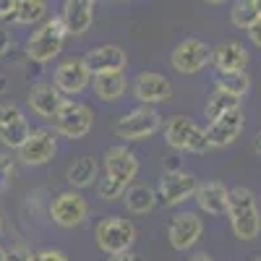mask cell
<instances>
[{"label": "cell", "mask_w": 261, "mask_h": 261, "mask_svg": "<svg viewBox=\"0 0 261 261\" xmlns=\"http://www.w3.org/2000/svg\"><path fill=\"white\" fill-rule=\"evenodd\" d=\"M32 261H68V256L58 248H42L32 253Z\"/></svg>", "instance_id": "obj_32"}, {"label": "cell", "mask_w": 261, "mask_h": 261, "mask_svg": "<svg viewBox=\"0 0 261 261\" xmlns=\"http://www.w3.org/2000/svg\"><path fill=\"white\" fill-rule=\"evenodd\" d=\"M123 204L130 214H149L157 204V193L146 183H130L123 193Z\"/></svg>", "instance_id": "obj_21"}, {"label": "cell", "mask_w": 261, "mask_h": 261, "mask_svg": "<svg viewBox=\"0 0 261 261\" xmlns=\"http://www.w3.org/2000/svg\"><path fill=\"white\" fill-rule=\"evenodd\" d=\"M160 128H162V115L157 113V107H146V105L134 107V110H128L123 118L113 123L115 136H120L123 141H144L154 136Z\"/></svg>", "instance_id": "obj_5"}, {"label": "cell", "mask_w": 261, "mask_h": 261, "mask_svg": "<svg viewBox=\"0 0 261 261\" xmlns=\"http://www.w3.org/2000/svg\"><path fill=\"white\" fill-rule=\"evenodd\" d=\"M60 21L65 27V34L84 37L94 24V3L92 0H68V3H63Z\"/></svg>", "instance_id": "obj_18"}, {"label": "cell", "mask_w": 261, "mask_h": 261, "mask_svg": "<svg viewBox=\"0 0 261 261\" xmlns=\"http://www.w3.org/2000/svg\"><path fill=\"white\" fill-rule=\"evenodd\" d=\"M256 11H258V16H261V0H256Z\"/></svg>", "instance_id": "obj_43"}, {"label": "cell", "mask_w": 261, "mask_h": 261, "mask_svg": "<svg viewBox=\"0 0 261 261\" xmlns=\"http://www.w3.org/2000/svg\"><path fill=\"white\" fill-rule=\"evenodd\" d=\"M105 175L128 188L139 175V157L128 146H110L105 151Z\"/></svg>", "instance_id": "obj_15"}, {"label": "cell", "mask_w": 261, "mask_h": 261, "mask_svg": "<svg viewBox=\"0 0 261 261\" xmlns=\"http://www.w3.org/2000/svg\"><path fill=\"white\" fill-rule=\"evenodd\" d=\"M128 89V79L125 73H107V76H97L94 79V94L102 102H115L125 94Z\"/></svg>", "instance_id": "obj_24"}, {"label": "cell", "mask_w": 261, "mask_h": 261, "mask_svg": "<svg viewBox=\"0 0 261 261\" xmlns=\"http://www.w3.org/2000/svg\"><path fill=\"white\" fill-rule=\"evenodd\" d=\"M214 86H217V92H225V94H232L238 99H243L251 89V76L246 71H241V73H220L214 79Z\"/></svg>", "instance_id": "obj_27"}, {"label": "cell", "mask_w": 261, "mask_h": 261, "mask_svg": "<svg viewBox=\"0 0 261 261\" xmlns=\"http://www.w3.org/2000/svg\"><path fill=\"white\" fill-rule=\"evenodd\" d=\"M50 217L58 227H79L89 220V201L79 191H60L50 201Z\"/></svg>", "instance_id": "obj_8"}, {"label": "cell", "mask_w": 261, "mask_h": 261, "mask_svg": "<svg viewBox=\"0 0 261 261\" xmlns=\"http://www.w3.org/2000/svg\"><path fill=\"white\" fill-rule=\"evenodd\" d=\"M32 130L34 128L29 125L27 118H18L13 123H6V125H0V144H3L6 149H21L29 141Z\"/></svg>", "instance_id": "obj_25"}, {"label": "cell", "mask_w": 261, "mask_h": 261, "mask_svg": "<svg viewBox=\"0 0 261 261\" xmlns=\"http://www.w3.org/2000/svg\"><path fill=\"white\" fill-rule=\"evenodd\" d=\"M258 18H261V16H258V11H256V0H238V3H232L230 21H232L235 29L248 32Z\"/></svg>", "instance_id": "obj_28"}, {"label": "cell", "mask_w": 261, "mask_h": 261, "mask_svg": "<svg viewBox=\"0 0 261 261\" xmlns=\"http://www.w3.org/2000/svg\"><path fill=\"white\" fill-rule=\"evenodd\" d=\"M13 3L16 0H0V18H8L13 13Z\"/></svg>", "instance_id": "obj_37"}, {"label": "cell", "mask_w": 261, "mask_h": 261, "mask_svg": "<svg viewBox=\"0 0 261 261\" xmlns=\"http://www.w3.org/2000/svg\"><path fill=\"white\" fill-rule=\"evenodd\" d=\"M107 261H141L134 251H125V253H115V256H107Z\"/></svg>", "instance_id": "obj_36"}, {"label": "cell", "mask_w": 261, "mask_h": 261, "mask_svg": "<svg viewBox=\"0 0 261 261\" xmlns=\"http://www.w3.org/2000/svg\"><path fill=\"white\" fill-rule=\"evenodd\" d=\"M84 63L89 68V73L97 79L107 73H123L128 58H125V50L118 45H97L84 55Z\"/></svg>", "instance_id": "obj_14"}, {"label": "cell", "mask_w": 261, "mask_h": 261, "mask_svg": "<svg viewBox=\"0 0 261 261\" xmlns=\"http://www.w3.org/2000/svg\"><path fill=\"white\" fill-rule=\"evenodd\" d=\"M97 193H99V199H102V201H115V199H123L125 186L105 175V178L97 180Z\"/></svg>", "instance_id": "obj_29"}, {"label": "cell", "mask_w": 261, "mask_h": 261, "mask_svg": "<svg viewBox=\"0 0 261 261\" xmlns=\"http://www.w3.org/2000/svg\"><path fill=\"white\" fill-rule=\"evenodd\" d=\"M227 220H230V230L238 241L253 243L261 235V209L251 188L246 186H235L230 188L227 196Z\"/></svg>", "instance_id": "obj_1"}, {"label": "cell", "mask_w": 261, "mask_h": 261, "mask_svg": "<svg viewBox=\"0 0 261 261\" xmlns=\"http://www.w3.org/2000/svg\"><path fill=\"white\" fill-rule=\"evenodd\" d=\"M94 241L107 256L125 253L136 243V225L130 220H125V217L110 214L105 220H99V225L94 230Z\"/></svg>", "instance_id": "obj_3"}, {"label": "cell", "mask_w": 261, "mask_h": 261, "mask_svg": "<svg viewBox=\"0 0 261 261\" xmlns=\"http://www.w3.org/2000/svg\"><path fill=\"white\" fill-rule=\"evenodd\" d=\"M58 154V136L50 128H34L29 141L18 149V160L29 167H42Z\"/></svg>", "instance_id": "obj_11"}, {"label": "cell", "mask_w": 261, "mask_h": 261, "mask_svg": "<svg viewBox=\"0 0 261 261\" xmlns=\"http://www.w3.org/2000/svg\"><path fill=\"white\" fill-rule=\"evenodd\" d=\"M3 258H6V248H3V246H0V261H3Z\"/></svg>", "instance_id": "obj_42"}, {"label": "cell", "mask_w": 261, "mask_h": 261, "mask_svg": "<svg viewBox=\"0 0 261 261\" xmlns=\"http://www.w3.org/2000/svg\"><path fill=\"white\" fill-rule=\"evenodd\" d=\"M241 102H243V99H238V97H232V94L214 92V94L206 99V105H204V115H206L209 123H214V120H220L222 115H227V113H232V110H241Z\"/></svg>", "instance_id": "obj_26"}, {"label": "cell", "mask_w": 261, "mask_h": 261, "mask_svg": "<svg viewBox=\"0 0 261 261\" xmlns=\"http://www.w3.org/2000/svg\"><path fill=\"white\" fill-rule=\"evenodd\" d=\"M134 97L146 105V107H157L162 102H170L172 99V84L167 76L162 73H154V71H144L136 76L134 81Z\"/></svg>", "instance_id": "obj_12"}, {"label": "cell", "mask_w": 261, "mask_h": 261, "mask_svg": "<svg viewBox=\"0 0 261 261\" xmlns=\"http://www.w3.org/2000/svg\"><path fill=\"white\" fill-rule=\"evenodd\" d=\"M209 63H212V47L204 39H196V37H186L183 42H178L170 55V65L183 76H193L204 71Z\"/></svg>", "instance_id": "obj_7"}, {"label": "cell", "mask_w": 261, "mask_h": 261, "mask_svg": "<svg viewBox=\"0 0 261 261\" xmlns=\"http://www.w3.org/2000/svg\"><path fill=\"white\" fill-rule=\"evenodd\" d=\"M253 151H256V154L261 157V130H258V134L253 136Z\"/></svg>", "instance_id": "obj_38"}, {"label": "cell", "mask_w": 261, "mask_h": 261, "mask_svg": "<svg viewBox=\"0 0 261 261\" xmlns=\"http://www.w3.org/2000/svg\"><path fill=\"white\" fill-rule=\"evenodd\" d=\"M3 261H32V253L24 246H13L11 251H6V258Z\"/></svg>", "instance_id": "obj_33"}, {"label": "cell", "mask_w": 261, "mask_h": 261, "mask_svg": "<svg viewBox=\"0 0 261 261\" xmlns=\"http://www.w3.org/2000/svg\"><path fill=\"white\" fill-rule=\"evenodd\" d=\"M6 89V76H0V92Z\"/></svg>", "instance_id": "obj_41"}, {"label": "cell", "mask_w": 261, "mask_h": 261, "mask_svg": "<svg viewBox=\"0 0 261 261\" xmlns=\"http://www.w3.org/2000/svg\"><path fill=\"white\" fill-rule=\"evenodd\" d=\"M94 128V113L89 105L76 102V99H65V105L60 107V113L55 118V130L60 136L79 141L84 136H89V130Z\"/></svg>", "instance_id": "obj_6"}, {"label": "cell", "mask_w": 261, "mask_h": 261, "mask_svg": "<svg viewBox=\"0 0 261 261\" xmlns=\"http://www.w3.org/2000/svg\"><path fill=\"white\" fill-rule=\"evenodd\" d=\"M246 125V118H243V110H232L227 115H222L220 120L209 123L204 130H206V139H209V146L217 149V146H230L238 136H241V130Z\"/></svg>", "instance_id": "obj_19"}, {"label": "cell", "mask_w": 261, "mask_h": 261, "mask_svg": "<svg viewBox=\"0 0 261 261\" xmlns=\"http://www.w3.org/2000/svg\"><path fill=\"white\" fill-rule=\"evenodd\" d=\"M65 27H63V21L60 16H53L47 21H42V24L29 34L27 39V55L29 60L34 63H50L60 55L63 50V42H65Z\"/></svg>", "instance_id": "obj_2"}, {"label": "cell", "mask_w": 261, "mask_h": 261, "mask_svg": "<svg viewBox=\"0 0 261 261\" xmlns=\"http://www.w3.org/2000/svg\"><path fill=\"white\" fill-rule=\"evenodd\" d=\"M6 232V217H3V212H0V235Z\"/></svg>", "instance_id": "obj_40"}, {"label": "cell", "mask_w": 261, "mask_h": 261, "mask_svg": "<svg viewBox=\"0 0 261 261\" xmlns=\"http://www.w3.org/2000/svg\"><path fill=\"white\" fill-rule=\"evenodd\" d=\"M45 13H47V3H42V0H16L8 21L21 24V27H32L45 18Z\"/></svg>", "instance_id": "obj_23"}, {"label": "cell", "mask_w": 261, "mask_h": 261, "mask_svg": "<svg viewBox=\"0 0 261 261\" xmlns=\"http://www.w3.org/2000/svg\"><path fill=\"white\" fill-rule=\"evenodd\" d=\"M246 34H248V39L253 42L256 47H261V18L256 21V24H253V27H251V29H248Z\"/></svg>", "instance_id": "obj_35"}, {"label": "cell", "mask_w": 261, "mask_h": 261, "mask_svg": "<svg viewBox=\"0 0 261 261\" xmlns=\"http://www.w3.org/2000/svg\"><path fill=\"white\" fill-rule=\"evenodd\" d=\"M53 84L60 89V94H81L92 84V73L86 68L84 58H68L55 68Z\"/></svg>", "instance_id": "obj_13"}, {"label": "cell", "mask_w": 261, "mask_h": 261, "mask_svg": "<svg viewBox=\"0 0 261 261\" xmlns=\"http://www.w3.org/2000/svg\"><path fill=\"white\" fill-rule=\"evenodd\" d=\"M212 65L217 73H241L248 65V50L243 42L225 39L217 47H212Z\"/></svg>", "instance_id": "obj_17"}, {"label": "cell", "mask_w": 261, "mask_h": 261, "mask_svg": "<svg viewBox=\"0 0 261 261\" xmlns=\"http://www.w3.org/2000/svg\"><path fill=\"white\" fill-rule=\"evenodd\" d=\"M188 261H212V256H209V253H196V256H191Z\"/></svg>", "instance_id": "obj_39"}, {"label": "cell", "mask_w": 261, "mask_h": 261, "mask_svg": "<svg viewBox=\"0 0 261 261\" xmlns=\"http://www.w3.org/2000/svg\"><path fill=\"white\" fill-rule=\"evenodd\" d=\"M11 47H13V39H11V34H8L6 29H0V58H3Z\"/></svg>", "instance_id": "obj_34"}, {"label": "cell", "mask_w": 261, "mask_h": 261, "mask_svg": "<svg viewBox=\"0 0 261 261\" xmlns=\"http://www.w3.org/2000/svg\"><path fill=\"white\" fill-rule=\"evenodd\" d=\"M27 105L32 107V113L39 115V118H58L60 107L65 105V97L60 94V89L53 84V81H39L29 89V97H27Z\"/></svg>", "instance_id": "obj_16"}, {"label": "cell", "mask_w": 261, "mask_h": 261, "mask_svg": "<svg viewBox=\"0 0 261 261\" xmlns=\"http://www.w3.org/2000/svg\"><path fill=\"white\" fill-rule=\"evenodd\" d=\"M165 141H167L170 149L191 151V154H206L212 149L209 139H206V130L199 128L186 115H172L165 123Z\"/></svg>", "instance_id": "obj_4"}, {"label": "cell", "mask_w": 261, "mask_h": 261, "mask_svg": "<svg viewBox=\"0 0 261 261\" xmlns=\"http://www.w3.org/2000/svg\"><path fill=\"white\" fill-rule=\"evenodd\" d=\"M18 118H27L24 113H21V107L16 102H0V125H6V123H13Z\"/></svg>", "instance_id": "obj_31"}, {"label": "cell", "mask_w": 261, "mask_h": 261, "mask_svg": "<svg viewBox=\"0 0 261 261\" xmlns=\"http://www.w3.org/2000/svg\"><path fill=\"white\" fill-rule=\"evenodd\" d=\"M227 196H230V188L222 180H206L196 191V204H199L204 214L220 217V214H227Z\"/></svg>", "instance_id": "obj_20"}, {"label": "cell", "mask_w": 261, "mask_h": 261, "mask_svg": "<svg viewBox=\"0 0 261 261\" xmlns=\"http://www.w3.org/2000/svg\"><path fill=\"white\" fill-rule=\"evenodd\" d=\"M204 235V222L196 212H178L167 225V241L175 251H191Z\"/></svg>", "instance_id": "obj_10"}, {"label": "cell", "mask_w": 261, "mask_h": 261, "mask_svg": "<svg viewBox=\"0 0 261 261\" xmlns=\"http://www.w3.org/2000/svg\"><path fill=\"white\" fill-rule=\"evenodd\" d=\"M97 172H99L97 160H94V157H89V154H84V157L73 160V165L68 167V172H65V178H68L71 188L84 191V188L94 186V180H97Z\"/></svg>", "instance_id": "obj_22"}, {"label": "cell", "mask_w": 261, "mask_h": 261, "mask_svg": "<svg viewBox=\"0 0 261 261\" xmlns=\"http://www.w3.org/2000/svg\"><path fill=\"white\" fill-rule=\"evenodd\" d=\"M251 261H261V253L258 256H251Z\"/></svg>", "instance_id": "obj_44"}, {"label": "cell", "mask_w": 261, "mask_h": 261, "mask_svg": "<svg viewBox=\"0 0 261 261\" xmlns=\"http://www.w3.org/2000/svg\"><path fill=\"white\" fill-rule=\"evenodd\" d=\"M13 172H16V162L11 154H6V151H0V193L8 191L11 180H13Z\"/></svg>", "instance_id": "obj_30"}, {"label": "cell", "mask_w": 261, "mask_h": 261, "mask_svg": "<svg viewBox=\"0 0 261 261\" xmlns=\"http://www.w3.org/2000/svg\"><path fill=\"white\" fill-rule=\"evenodd\" d=\"M199 178L188 170H175V172H165V178L160 180V201L165 206H180L191 199H196V191H199Z\"/></svg>", "instance_id": "obj_9"}]
</instances>
